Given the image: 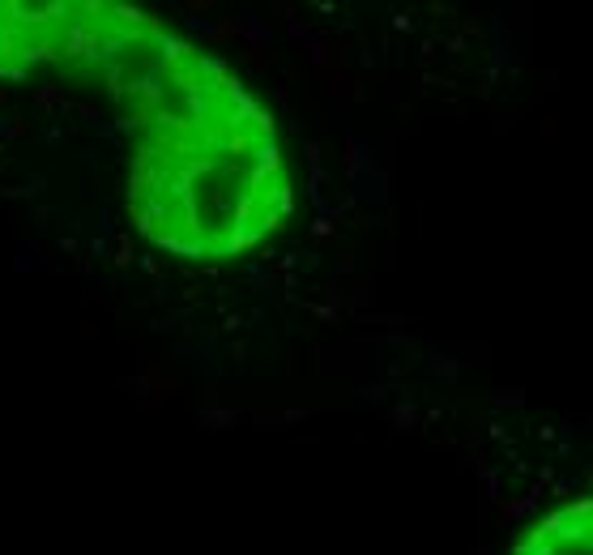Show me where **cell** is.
Wrapping results in <instances>:
<instances>
[{
    "label": "cell",
    "mask_w": 593,
    "mask_h": 555,
    "mask_svg": "<svg viewBox=\"0 0 593 555\" xmlns=\"http://www.w3.org/2000/svg\"><path fill=\"white\" fill-rule=\"evenodd\" d=\"M141 124L129 206L158 248L235 257L282 222L286 171L274 124L227 64L184 43L167 94Z\"/></svg>",
    "instance_id": "cell-1"
},
{
    "label": "cell",
    "mask_w": 593,
    "mask_h": 555,
    "mask_svg": "<svg viewBox=\"0 0 593 555\" xmlns=\"http://www.w3.org/2000/svg\"><path fill=\"white\" fill-rule=\"evenodd\" d=\"M516 555H593V509H589V500L551 513L521 547H516Z\"/></svg>",
    "instance_id": "cell-2"
}]
</instances>
